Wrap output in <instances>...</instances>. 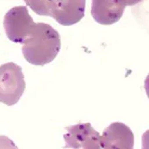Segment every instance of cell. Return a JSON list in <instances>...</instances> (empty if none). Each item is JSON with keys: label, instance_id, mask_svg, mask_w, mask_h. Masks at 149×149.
<instances>
[{"label": "cell", "instance_id": "cell-1", "mask_svg": "<svg viewBox=\"0 0 149 149\" xmlns=\"http://www.w3.org/2000/svg\"><path fill=\"white\" fill-rule=\"evenodd\" d=\"M61 36L48 24L37 23L21 48L24 59L33 65L52 62L61 50Z\"/></svg>", "mask_w": 149, "mask_h": 149}, {"label": "cell", "instance_id": "cell-2", "mask_svg": "<svg viewBox=\"0 0 149 149\" xmlns=\"http://www.w3.org/2000/svg\"><path fill=\"white\" fill-rule=\"evenodd\" d=\"M25 3L36 14L51 16L65 26L78 23L85 16V0H26Z\"/></svg>", "mask_w": 149, "mask_h": 149}, {"label": "cell", "instance_id": "cell-3", "mask_svg": "<svg viewBox=\"0 0 149 149\" xmlns=\"http://www.w3.org/2000/svg\"><path fill=\"white\" fill-rule=\"evenodd\" d=\"M26 87L21 67L13 62L0 66V102L8 106L18 103Z\"/></svg>", "mask_w": 149, "mask_h": 149}, {"label": "cell", "instance_id": "cell-4", "mask_svg": "<svg viewBox=\"0 0 149 149\" xmlns=\"http://www.w3.org/2000/svg\"><path fill=\"white\" fill-rule=\"evenodd\" d=\"M34 26L35 23L26 6L14 7L4 16L3 27L6 35L15 43L24 44Z\"/></svg>", "mask_w": 149, "mask_h": 149}, {"label": "cell", "instance_id": "cell-5", "mask_svg": "<svg viewBox=\"0 0 149 149\" xmlns=\"http://www.w3.org/2000/svg\"><path fill=\"white\" fill-rule=\"evenodd\" d=\"M67 133L64 134L65 149H101L100 133L93 128L91 123H78L66 126Z\"/></svg>", "mask_w": 149, "mask_h": 149}, {"label": "cell", "instance_id": "cell-6", "mask_svg": "<svg viewBox=\"0 0 149 149\" xmlns=\"http://www.w3.org/2000/svg\"><path fill=\"white\" fill-rule=\"evenodd\" d=\"M139 2L134 0H93L91 16L99 24H115L121 18L126 6L134 5Z\"/></svg>", "mask_w": 149, "mask_h": 149}, {"label": "cell", "instance_id": "cell-7", "mask_svg": "<svg viewBox=\"0 0 149 149\" xmlns=\"http://www.w3.org/2000/svg\"><path fill=\"white\" fill-rule=\"evenodd\" d=\"M134 136L128 125L113 122L105 128L100 137L101 149H134Z\"/></svg>", "mask_w": 149, "mask_h": 149}, {"label": "cell", "instance_id": "cell-8", "mask_svg": "<svg viewBox=\"0 0 149 149\" xmlns=\"http://www.w3.org/2000/svg\"><path fill=\"white\" fill-rule=\"evenodd\" d=\"M0 149H19L10 138L0 135Z\"/></svg>", "mask_w": 149, "mask_h": 149}]
</instances>
